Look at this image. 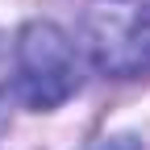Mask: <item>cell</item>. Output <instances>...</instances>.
I'll return each mask as SVG.
<instances>
[{
    "instance_id": "1",
    "label": "cell",
    "mask_w": 150,
    "mask_h": 150,
    "mask_svg": "<svg viewBox=\"0 0 150 150\" xmlns=\"http://www.w3.org/2000/svg\"><path fill=\"white\" fill-rule=\"evenodd\" d=\"M17 88L25 104L33 108H54L79 88V59H75L71 38L50 25L33 21L21 42H17Z\"/></svg>"
},
{
    "instance_id": "2",
    "label": "cell",
    "mask_w": 150,
    "mask_h": 150,
    "mask_svg": "<svg viewBox=\"0 0 150 150\" xmlns=\"http://www.w3.org/2000/svg\"><path fill=\"white\" fill-rule=\"evenodd\" d=\"M100 150H138V142H134V138H112V142H104Z\"/></svg>"
}]
</instances>
